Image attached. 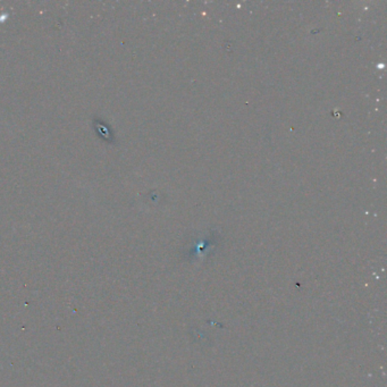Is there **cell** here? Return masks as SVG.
Returning <instances> with one entry per match:
<instances>
[]
</instances>
